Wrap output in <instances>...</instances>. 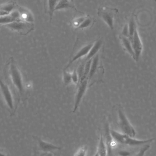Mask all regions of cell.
<instances>
[{
  "mask_svg": "<svg viewBox=\"0 0 156 156\" xmlns=\"http://www.w3.org/2000/svg\"><path fill=\"white\" fill-rule=\"evenodd\" d=\"M86 17H87V16H82V17L75 18L72 21V25L74 27L78 28L81 24L83 22V21L86 19Z\"/></svg>",
  "mask_w": 156,
  "mask_h": 156,
  "instance_id": "d4e9b609",
  "label": "cell"
},
{
  "mask_svg": "<svg viewBox=\"0 0 156 156\" xmlns=\"http://www.w3.org/2000/svg\"><path fill=\"white\" fill-rule=\"evenodd\" d=\"M111 133L114 140L122 144L130 146H137L144 145L145 144H150L154 142V138H152L146 140H138L135 139L123 133H120L114 130H111Z\"/></svg>",
  "mask_w": 156,
  "mask_h": 156,
  "instance_id": "3957f363",
  "label": "cell"
},
{
  "mask_svg": "<svg viewBox=\"0 0 156 156\" xmlns=\"http://www.w3.org/2000/svg\"><path fill=\"white\" fill-rule=\"evenodd\" d=\"M94 156H99V155H98V153H97V152H96V153H95V154L94 155Z\"/></svg>",
  "mask_w": 156,
  "mask_h": 156,
  "instance_id": "1f68e13d",
  "label": "cell"
},
{
  "mask_svg": "<svg viewBox=\"0 0 156 156\" xmlns=\"http://www.w3.org/2000/svg\"><path fill=\"white\" fill-rule=\"evenodd\" d=\"M103 44V41L101 39H99L94 43L92 47L90 52L85 58V61L90 60L100 52V49L101 48Z\"/></svg>",
  "mask_w": 156,
  "mask_h": 156,
  "instance_id": "2e32d148",
  "label": "cell"
},
{
  "mask_svg": "<svg viewBox=\"0 0 156 156\" xmlns=\"http://www.w3.org/2000/svg\"><path fill=\"white\" fill-rule=\"evenodd\" d=\"M44 156H54V154H52V152L50 153H45L44 155Z\"/></svg>",
  "mask_w": 156,
  "mask_h": 156,
  "instance_id": "f546056e",
  "label": "cell"
},
{
  "mask_svg": "<svg viewBox=\"0 0 156 156\" xmlns=\"http://www.w3.org/2000/svg\"><path fill=\"white\" fill-rule=\"evenodd\" d=\"M34 137L37 142L38 148L44 153H50L61 149V147L57 146L51 143L45 142L38 136H34Z\"/></svg>",
  "mask_w": 156,
  "mask_h": 156,
  "instance_id": "9c48e42d",
  "label": "cell"
},
{
  "mask_svg": "<svg viewBox=\"0 0 156 156\" xmlns=\"http://www.w3.org/2000/svg\"><path fill=\"white\" fill-rule=\"evenodd\" d=\"M75 9V6L69 0H59L56 6L55 11L64 9Z\"/></svg>",
  "mask_w": 156,
  "mask_h": 156,
  "instance_id": "d6986e66",
  "label": "cell"
},
{
  "mask_svg": "<svg viewBox=\"0 0 156 156\" xmlns=\"http://www.w3.org/2000/svg\"><path fill=\"white\" fill-rule=\"evenodd\" d=\"M69 1H70L72 3L74 2V0H69Z\"/></svg>",
  "mask_w": 156,
  "mask_h": 156,
  "instance_id": "d6a6232c",
  "label": "cell"
},
{
  "mask_svg": "<svg viewBox=\"0 0 156 156\" xmlns=\"http://www.w3.org/2000/svg\"><path fill=\"white\" fill-rule=\"evenodd\" d=\"M93 20L91 18L87 16L86 19L78 27V29H84L89 27L92 24Z\"/></svg>",
  "mask_w": 156,
  "mask_h": 156,
  "instance_id": "603a6c76",
  "label": "cell"
},
{
  "mask_svg": "<svg viewBox=\"0 0 156 156\" xmlns=\"http://www.w3.org/2000/svg\"><path fill=\"white\" fill-rule=\"evenodd\" d=\"M121 41H122V44L123 45L124 47L125 48L128 54L132 57L134 60L135 58V55L134 53L133 49V46H132V42L131 40L128 37L121 36Z\"/></svg>",
  "mask_w": 156,
  "mask_h": 156,
  "instance_id": "e0dca14e",
  "label": "cell"
},
{
  "mask_svg": "<svg viewBox=\"0 0 156 156\" xmlns=\"http://www.w3.org/2000/svg\"><path fill=\"white\" fill-rule=\"evenodd\" d=\"M59 0H48V12L50 16V21L52 19L54 12L55 11L56 6Z\"/></svg>",
  "mask_w": 156,
  "mask_h": 156,
  "instance_id": "44dd1931",
  "label": "cell"
},
{
  "mask_svg": "<svg viewBox=\"0 0 156 156\" xmlns=\"http://www.w3.org/2000/svg\"><path fill=\"white\" fill-rule=\"evenodd\" d=\"M127 24H128V32H129V38L130 39L133 35L135 31L137 29L135 19L134 17L132 16L131 17Z\"/></svg>",
  "mask_w": 156,
  "mask_h": 156,
  "instance_id": "ffe728a7",
  "label": "cell"
},
{
  "mask_svg": "<svg viewBox=\"0 0 156 156\" xmlns=\"http://www.w3.org/2000/svg\"><path fill=\"white\" fill-rule=\"evenodd\" d=\"M118 116L119 126L123 133L134 138L136 134L135 130L121 108L118 109Z\"/></svg>",
  "mask_w": 156,
  "mask_h": 156,
  "instance_id": "8992f818",
  "label": "cell"
},
{
  "mask_svg": "<svg viewBox=\"0 0 156 156\" xmlns=\"http://www.w3.org/2000/svg\"><path fill=\"white\" fill-rule=\"evenodd\" d=\"M18 20H19V13L16 9L9 14L0 16V26H4Z\"/></svg>",
  "mask_w": 156,
  "mask_h": 156,
  "instance_id": "5bb4252c",
  "label": "cell"
},
{
  "mask_svg": "<svg viewBox=\"0 0 156 156\" xmlns=\"http://www.w3.org/2000/svg\"><path fill=\"white\" fill-rule=\"evenodd\" d=\"M0 99L9 112L10 116L14 115L20 100L8 83L1 76Z\"/></svg>",
  "mask_w": 156,
  "mask_h": 156,
  "instance_id": "7a4b0ae2",
  "label": "cell"
},
{
  "mask_svg": "<svg viewBox=\"0 0 156 156\" xmlns=\"http://www.w3.org/2000/svg\"><path fill=\"white\" fill-rule=\"evenodd\" d=\"M135 55L134 60L138 61L143 52V45L139 36L138 30H136L133 36L130 38Z\"/></svg>",
  "mask_w": 156,
  "mask_h": 156,
  "instance_id": "52a82bcc",
  "label": "cell"
},
{
  "mask_svg": "<svg viewBox=\"0 0 156 156\" xmlns=\"http://www.w3.org/2000/svg\"><path fill=\"white\" fill-rule=\"evenodd\" d=\"M151 146L150 144H145L141 147L139 152L134 156H144L146 152L150 149Z\"/></svg>",
  "mask_w": 156,
  "mask_h": 156,
  "instance_id": "7402d4cb",
  "label": "cell"
},
{
  "mask_svg": "<svg viewBox=\"0 0 156 156\" xmlns=\"http://www.w3.org/2000/svg\"><path fill=\"white\" fill-rule=\"evenodd\" d=\"M131 152L126 150H122L118 152V154L120 156H130L131 155Z\"/></svg>",
  "mask_w": 156,
  "mask_h": 156,
  "instance_id": "f1b7e54d",
  "label": "cell"
},
{
  "mask_svg": "<svg viewBox=\"0 0 156 156\" xmlns=\"http://www.w3.org/2000/svg\"><path fill=\"white\" fill-rule=\"evenodd\" d=\"M4 27L23 35H26L34 28L33 23L24 22L20 20L8 24Z\"/></svg>",
  "mask_w": 156,
  "mask_h": 156,
  "instance_id": "5b68a950",
  "label": "cell"
},
{
  "mask_svg": "<svg viewBox=\"0 0 156 156\" xmlns=\"http://www.w3.org/2000/svg\"><path fill=\"white\" fill-rule=\"evenodd\" d=\"M97 152L99 156H108L107 147L102 134H101V137H100Z\"/></svg>",
  "mask_w": 156,
  "mask_h": 156,
  "instance_id": "ac0fdd59",
  "label": "cell"
},
{
  "mask_svg": "<svg viewBox=\"0 0 156 156\" xmlns=\"http://www.w3.org/2000/svg\"><path fill=\"white\" fill-rule=\"evenodd\" d=\"M3 72L5 80L12 87L20 101H25L27 98V89L22 71L13 57L6 61Z\"/></svg>",
  "mask_w": 156,
  "mask_h": 156,
  "instance_id": "6da1fadb",
  "label": "cell"
},
{
  "mask_svg": "<svg viewBox=\"0 0 156 156\" xmlns=\"http://www.w3.org/2000/svg\"><path fill=\"white\" fill-rule=\"evenodd\" d=\"M101 66L100 52L92 58L90 72L88 76V81L91 80Z\"/></svg>",
  "mask_w": 156,
  "mask_h": 156,
  "instance_id": "8fae6325",
  "label": "cell"
},
{
  "mask_svg": "<svg viewBox=\"0 0 156 156\" xmlns=\"http://www.w3.org/2000/svg\"><path fill=\"white\" fill-rule=\"evenodd\" d=\"M105 143L107 147L108 156H111L113 146V140H114L111 133V129L109 127V124L106 123L105 125Z\"/></svg>",
  "mask_w": 156,
  "mask_h": 156,
  "instance_id": "7c38bea8",
  "label": "cell"
},
{
  "mask_svg": "<svg viewBox=\"0 0 156 156\" xmlns=\"http://www.w3.org/2000/svg\"><path fill=\"white\" fill-rule=\"evenodd\" d=\"M89 81L88 79H85L79 82L78 83V89L75 99V105H74L73 112H75L77 110L83 97L84 96L88 87Z\"/></svg>",
  "mask_w": 156,
  "mask_h": 156,
  "instance_id": "ba28073f",
  "label": "cell"
},
{
  "mask_svg": "<svg viewBox=\"0 0 156 156\" xmlns=\"http://www.w3.org/2000/svg\"><path fill=\"white\" fill-rule=\"evenodd\" d=\"M87 148L85 146L81 147L78 149L74 156H86Z\"/></svg>",
  "mask_w": 156,
  "mask_h": 156,
  "instance_id": "484cf974",
  "label": "cell"
},
{
  "mask_svg": "<svg viewBox=\"0 0 156 156\" xmlns=\"http://www.w3.org/2000/svg\"><path fill=\"white\" fill-rule=\"evenodd\" d=\"M18 5L14 2H9L0 5V16L6 15L16 10Z\"/></svg>",
  "mask_w": 156,
  "mask_h": 156,
  "instance_id": "9a60e30c",
  "label": "cell"
},
{
  "mask_svg": "<svg viewBox=\"0 0 156 156\" xmlns=\"http://www.w3.org/2000/svg\"><path fill=\"white\" fill-rule=\"evenodd\" d=\"M118 12L116 8L103 6L98 9V14L99 17L103 19L105 23L109 27L111 30H113L114 27L115 17Z\"/></svg>",
  "mask_w": 156,
  "mask_h": 156,
  "instance_id": "277c9868",
  "label": "cell"
},
{
  "mask_svg": "<svg viewBox=\"0 0 156 156\" xmlns=\"http://www.w3.org/2000/svg\"><path fill=\"white\" fill-rule=\"evenodd\" d=\"M63 80L65 85H67L72 82L71 79V74L67 72L66 70H65L63 74Z\"/></svg>",
  "mask_w": 156,
  "mask_h": 156,
  "instance_id": "cb8c5ba5",
  "label": "cell"
},
{
  "mask_svg": "<svg viewBox=\"0 0 156 156\" xmlns=\"http://www.w3.org/2000/svg\"><path fill=\"white\" fill-rule=\"evenodd\" d=\"M16 10L19 13V20L28 23H34V16L33 14L29 10L24 7H21L18 5Z\"/></svg>",
  "mask_w": 156,
  "mask_h": 156,
  "instance_id": "4fadbf2b",
  "label": "cell"
},
{
  "mask_svg": "<svg viewBox=\"0 0 156 156\" xmlns=\"http://www.w3.org/2000/svg\"><path fill=\"white\" fill-rule=\"evenodd\" d=\"M71 79H72V82L78 84L79 81V77L76 69H75L73 73L71 74Z\"/></svg>",
  "mask_w": 156,
  "mask_h": 156,
  "instance_id": "4316f807",
  "label": "cell"
},
{
  "mask_svg": "<svg viewBox=\"0 0 156 156\" xmlns=\"http://www.w3.org/2000/svg\"><path fill=\"white\" fill-rule=\"evenodd\" d=\"M93 44L94 43H90V44H88L82 47L80 49H79L77 52L75 54V55L73 56V58L69 60V62L68 64L65 69H67L70 65H72L74 62L78 60V59H80V58H82L83 57L87 56L88 53L90 52L91 48L92 47Z\"/></svg>",
  "mask_w": 156,
  "mask_h": 156,
  "instance_id": "30bf717a",
  "label": "cell"
},
{
  "mask_svg": "<svg viewBox=\"0 0 156 156\" xmlns=\"http://www.w3.org/2000/svg\"><path fill=\"white\" fill-rule=\"evenodd\" d=\"M0 156H8L7 155V154H5V153H3L2 152L0 151Z\"/></svg>",
  "mask_w": 156,
  "mask_h": 156,
  "instance_id": "4dcf8cb0",
  "label": "cell"
},
{
  "mask_svg": "<svg viewBox=\"0 0 156 156\" xmlns=\"http://www.w3.org/2000/svg\"><path fill=\"white\" fill-rule=\"evenodd\" d=\"M122 36L129 37V32H128V24H126L124 27L122 31Z\"/></svg>",
  "mask_w": 156,
  "mask_h": 156,
  "instance_id": "83f0119b",
  "label": "cell"
}]
</instances>
